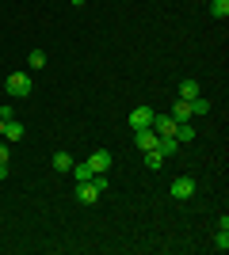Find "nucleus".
Instances as JSON below:
<instances>
[{
  "label": "nucleus",
  "instance_id": "nucleus-1",
  "mask_svg": "<svg viewBox=\"0 0 229 255\" xmlns=\"http://www.w3.org/2000/svg\"><path fill=\"white\" fill-rule=\"evenodd\" d=\"M4 88H8V96H15V99L31 96V73H11Z\"/></svg>",
  "mask_w": 229,
  "mask_h": 255
},
{
  "label": "nucleus",
  "instance_id": "nucleus-2",
  "mask_svg": "<svg viewBox=\"0 0 229 255\" xmlns=\"http://www.w3.org/2000/svg\"><path fill=\"white\" fill-rule=\"evenodd\" d=\"M76 202H80V206H96L99 202V187L92 179H80V183H76Z\"/></svg>",
  "mask_w": 229,
  "mask_h": 255
},
{
  "label": "nucleus",
  "instance_id": "nucleus-3",
  "mask_svg": "<svg viewBox=\"0 0 229 255\" xmlns=\"http://www.w3.org/2000/svg\"><path fill=\"white\" fill-rule=\"evenodd\" d=\"M168 191H172L176 202H187V198L195 194V183H191V175H180V179H172V187H168Z\"/></svg>",
  "mask_w": 229,
  "mask_h": 255
},
{
  "label": "nucleus",
  "instance_id": "nucleus-4",
  "mask_svg": "<svg viewBox=\"0 0 229 255\" xmlns=\"http://www.w3.org/2000/svg\"><path fill=\"white\" fill-rule=\"evenodd\" d=\"M153 115H157L153 107H134V111H130V129H149Z\"/></svg>",
  "mask_w": 229,
  "mask_h": 255
},
{
  "label": "nucleus",
  "instance_id": "nucleus-5",
  "mask_svg": "<svg viewBox=\"0 0 229 255\" xmlns=\"http://www.w3.org/2000/svg\"><path fill=\"white\" fill-rule=\"evenodd\" d=\"M111 164H115V156H111L107 149H99L88 156V168H92V175H99V171H111Z\"/></svg>",
  "mask_w": 229,
  "mask_h": 255
},
{
  "label": "nucleus",
  "instance_id": "nucleus-6",
  "mask_svg": "<svg viewBox=\"0 0 229 255\" xmlns=\"http://www.w3.org/2000/svg\"><path fill=\"white\" fill-rule=\"evenodd\" d=\"M176 126H180V122H176L172 115H153V129H157V137H172Z\"/></svg>",
  "mask_w": 229,
  "mask_h": 255
},
{
  "label": "nucleus",
  "instance_id": "nucleus-7",
  "mask_svg": "<svg viewBox=\"0 0 229 255\" xmlns=\"http://www.w3.org/2000/svg\"><path fill=\"white\" fill-rule=\"evenodd\" d=\"M0 137L8 141V145H15V141H23V137H27V129H23V122L8 118V122H4V129H0Z\"/></svg>",
  "mask_w": 229,
  "mask_h": 255
},
{
  "label": "nucleus",
  "instance_id": "nucleus-8",
  "mask_svg": "<svg viewBox=\"0 0 229 255\" xmlns=\"http://www.w3.org/2000/svg\"><path fill=\"white\" fill-rule=\"evenodd\" d=\"M134 145H138V149L142 152H149V149H157V129H134Z\"/></svg>",
  "mask_w": 229,
  "mask_h": 255
},
{
  "label": "nucleus",
  "instance_id": "nucleus-9",
  "mask_svg": "<svg viewBox=\"0 0 229 255\" xmlns=\"http://www.w3.org/2000/svg\"><path fill=\"white\" fill-rule=\"evenodd\" d=\"M176 141H180V145H191V141H195V126H191V122H180V126H176V133H172Z\"/></svg>",
  "mask_w": 229,
  "mask_h": 255
},
{
  "label": "nucleus",
  "instance_id": "nucleus-10",
  "mask_svg": "<svg viewBox=\"0 0 229 255\" xmlns=\"http://www.w3.org/2000/svg\"><path fill=\"white\" fill-rule=\"evenodd\" d=\"M176 92H180V99H195L203 88H199V80H191V76H187V80H180V88H176Z\"/></svg>",
  "mask_w": 229,
  "mask_h": 255
},
{
  "label": "nucleus",
  "instance_id": "nucleus-11",
  "mask_svg": "<svg viewBox=\"0 0 229 255\" xmlns=\"http://www.w3.org/2000/svg\"><path fill=\"white\" fill-rule=\"evenodd\" d=\"M54 171L69 175V171H73V156H69V152H54Z\"/></svg>",
  "mask_w": 229,
  "mask_h": 255
},
{
  "label": "nucleus",
  "instance_id": "nucleus-12",
  "mask_svg": "<svg viewBox=\"0 0 229 255\" xmlns=\"http://www.w3.org/2000/svg\"><path fill=\"white\" fill-rule=\"evenodd\" d=\"M172 118H176V122H191V103H187V99H180V103L172 107Z\"/></svg>",
  "mask_w": 229,
  "mask_h": 255
},
{
  "label": "nucleus",
  "instance_id": "nucleus-13",
  "mask_svg": "<svg viewBox=\"0 0 229 255\" xmlns=\"http://www.w3.org/2000/svg\"><path fill=\"white\" fill-rule=\"evenodd\" d=\"M176 149H180V141H176V137H157V152H161V156H172Z\"/></svg>",
  "mask_w": 229,
  "mask_h": 255
},
{
  "label": "nucleus",
  "instance_id": "nucleus-14",
  "mask_svg": "<svg viewBox=\"0 0 229 255\" xmlns=\"http://www.w3.org/2000/svg\"><path fill=\"white\" fill-rule=\"evenodd\" d=\"M145 168H149V171H161L164 168V156L157 149H149V152H145Z\"/></svg>",
  "mask_w": 229,
  "mask_h": 255
},
{
  "label": "nucleus",
  "instance_id": "nucleus-15",
  "mask_svg": "<svg viewBox=\"0 0 229 255\" xmlns=\"http://www.w3.org/2000/svg\"><path fill=\"white\" fill-rule=\"evenodd\" d=\"M210 15H214V19H226L229 15V0H210Z\"/></svg>",
  "mask_w": 229,
  "mask_h": 255
},
{
  "label": "nucleus",
  "instance_id": "nucleus-16",
  "mask_svg": "<svg viewBox=\"0 0 229 255\" xmlns=\"http://www.w3.org/2000/svg\"><path fill=\"white\" fill-rule=\"evenodd\" d=\"M187 103H191V115H210V99L195 96V99H187Z\"/></svg>",
  "mask_w": 229,
  "mask_h": 255
},
{
  "label": "nucleus",
  "instance_id": "nucleus-17",
  "mask_svg": "<svg viewBox=\"0 0 229 255\" xmlns=\"http://www.w3.org/2000/svg\"><path fill=\"white\" fill-rule=\"evenodd\" d=\"M69 175H73L76 183H80V179H92V168H88V160H84V164H76V160H73V171H69Z\"/></svg>",
  "mask_w": 229,
  "mask_h": 255
},
{
  "label": "nucleus",
  "instance_id": "nucleus-18",
  "mask_svg": "<svg viewBox=\"0 0 229 255\" xmlns=\"http://www.w3.org/2000/svg\"><path fill=\"white\" fill-rule=\"evenodd\" d=\"M27 65H31V69H46V53L42 50H31V53H27Z\"/></svg>",
  "mask_w": 229,
  "mask_h": 255
},
{
  "label": "nucleus",
  "instance_id": "nucleus-19",
  "mask_svg": "<svg viewBox=\"0 0 229 255\" xmlns=\"http://www.w3.org/2000/svg\"><path fill=\"white\" fill-rule=\"evenodd\" d=\"M214 248H218V252H226V248H229V229H218V236H214Z\"/></svg>",
  "mask_w": 229,
  "mask_h": 255
},
{
  "label": "nucleus",
  "instance_id": "nucleus-20",
  "mask_svg": "<svg viewBox=\"0 0 229 255\" xmlns=\"http://www.w3.org/2000/svg\"><path fill=\"white\" fill-rule=\"evenodd\" d=\"M8 118H15V111H11V107L4 103V107H0V122H8Z\"/></svg>",
  "mask_w": 229,
  "mask_h": 255
},
{
  "label": "nucleus",
  "instance_id": "nucleus-21",
  "mask_svg": "<svg viewBox=\"0 0 229 255\" xmlns=\"http://www.w3.org/2000/svg\"><path fill=\"white\" fill-rule=\"evenodd\" d=\"M0 164H8V141H0Z\"/></svg>",
  "mask_w": 229,
  "mask_h": 255
},
{
  "label": "nucleus",
  "instance_id": "nucleus-22",
  "mask_svg": "<svg viewBox=\"0 0 229 255\" xmlns=\"http://www.w3.org/2000/svg\"><path fill=\"white\" fill-rule=\"evenodd\" d=\"M0 179H8V164H0Z\"/></svg>",
  "mask_w": 229,
  "mask_h": 255
},
{
  "label": "nucleus",
  "instance_id": "nucleus-23",
  "mask_svg": "<svg viewBox=\"0 0 229 255\" xmlns=\"http://www.w3.org/2000/svg\"><path fill=\"white\" fill-rule=\"evenodd\" d=\"M69 4H73V8H84V4H88V0H69Z\"/></svg>",
  "mask_w": 229,
  "mask_h": 255
},
{
  "label": "nucleus",
  "instance_id": "nucleus-24",
  "mask_svg": "<svg viewBox=\"0 0 229 255\" xmlns=\"http://www.w3.org/2000/svg\"><path fill=\"white\" fill-rule=\"evenodd\" d=\"M0 129H4V122H0Z\"/></svg>",
  "mask_w": 229,
  "mask_h": 255
}]
</instances>
